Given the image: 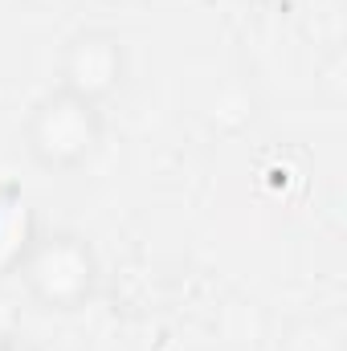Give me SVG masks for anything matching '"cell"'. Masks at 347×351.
<instances>
[{
	"instance_id": "7a4b0ae2",
	"label": "cell",
	"mask_w": 347,
	"mask_h": 351,
	"mask_svg": "<svg viewBox=\"0 0 347 351\" xmlns=\"http://www.w3.org/2000/svg\"><path fill=\"white\" fill-rule=\"evenodd\" d=\"M16 278L37 311L78 315L102 290V258L90 237L74 229H49V233H37Z\"/></svg>"
},
{
	"instance_id": "52a82bcc",
	"label": "cell",
	"mask_w": 347,
	"mask_h": 351,
	"mask_svg": "<svg viewBox=\"0 0 347 351\" xmlns=\"http://www.w3.org/2000/svg\"><path fill=\"white\" fill-rule=\"evenodd\" d=\"M254 4H270V0H254Z\"/></svg>"
},
{
	"instance_id": "3957f363",
	"label": "cell",
	"mask_w": 347,
	"mask_h": 351,
	"mask_svg": "<svg viewBox=\"0 0 347 351\" xmlns=\"http://www.w3.org/2000/svg\"><path fill=\"white\" fill-rule=\"evenodd\" d=\"M127 78H131V49H127L123 33H115L106 25L74 29L58 49V82L53 86L74 90L98 106L119 98L127 90Z\"/></svg>"
},
{
	"instance_id": "5b68a950",
	"label": "cell",
	"mask_w": 347,
	"mask_h": 351,
	"mask_svg": "<svg viewBox=\"0 0 347 351\" xmlns=\"http://www.w3.org/2000/svg\"><path fill=\"white\" fill-rule=\"evenodd\" d=\"M12 343H16V331L8 323H0V351H12Z\"/></svg>"
},
{
	"instance_id": "277c9868",
	"label": "cell",
	"mask_w": 347,
	"mask_h": 351,
	"mask_svg": "<svg viewBox=\"0 0 347 351\" xmlns=\"http://www.w3.org/2000/svg\"><path fill=\"white\" fill-rule=\"evenodd\" d=\"M37 221L29 213V200L8 188V200H0V274H16L29 245L37 241Z\"/></svg>"
},
{
	"instance_id": "6da1fadb",
	"label": "cell",
	"mask_w": 347,
	"mask_h": 351,
	"mask_svg": "<svg viewBox=\"0 0 347 351\" xmlns=\"http://www.w3.org/2000/svg\"><path fill=\"white\" fill-rule=\"evenodd\" d=\"M25 156L49 176H74L106 143V106L66 86H49L21 123Z\"/></svg>"
},
{
	"instance_id": "8992f818",
	"label": "cell",
	"mask_w": 347,
	"mask_h": 351,
	"mask_svg": "<svg viewBox=\"0 0 347 351\" xmlns=\"http://www.w3.org/2000/svg\"><path fill=\"white\" fill-rule=\"evenodd\" d=\"M12 351H45V348H41V343H33V339H21V335H16Z\"/></svg>"
}]
</instances>
